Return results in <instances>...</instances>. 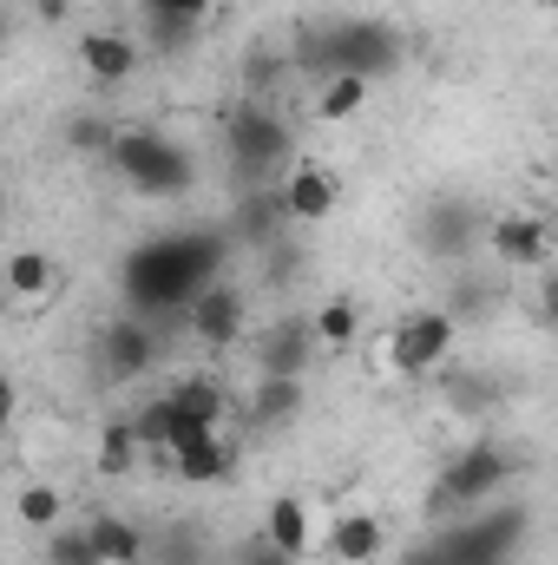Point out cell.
<instances>
[{"mask_svg": "<svg viewBox=\"0 0 558 565\" xmlns=\"http://www.w3.org/2000/svg\"><path fill=\"white\" fill-rule=\"evenodd\" d=\"M171 467H178V480L211 487V480L230 473V447H224L217 434H204V440H191V447H171Z\"/></svg>", "mask_w": 558, "mask_h": 565, "instance_id": "obj_16", "label": "cell"}, {"mask_svg": "<svg viewBox=\"0 0 558 565\" xmlns=\"http://www.w3.org/2000/svg\"><path fill=\"white\" fill-rule=\"evenodd\" d=\"M164 395H171V408H178V415H197V422H211V427L224 422V388H217L211 375H178Z\"/></svg>", "mask_w": 558, "mask_h": 565, "instance_id": "obj_19", "label": "cell"}, {"mask_svg": "<svg viewBox=\"0 0 558 565\" xmlns=\"http://www.w3.org/2000/svg\"><path fill=\"white\" fill-rule=\"evenodd\" d=\"M264 540H270L277 553H289V559H302V553H309V507H302L296 493L270 500V513H264Z\"/></svg>", "mask_w": 558, "mask_h": 565, "instance_id": "obj_15", "label": "cell"}, {"mask_svg": "<svg viewBox=\"0 0 558 565\" xmlns=\"http://www.w3.org/2000/svg\"><path fill=\"white\" fill-rule=\"evenodd\" d=\"M211 13V0H164V13H151V20H178V26H197Z\"/></svg>", "mask_w": 558, "mask_h": 565, "instance_id": "obj_27", "label": "cell"}, {"mask_svg": "<svg viewBox=\"0 0 558 565\" xmlns=\"http://www.w3.org/2000/svg\"><path fill=\"white\" fill-rule=\"evenodd\" d=\"M66 145L73 151H112V126L106 119H73L66 126Z\"/></svg>", "mask_w": 558, "mask_h": 565, "instance_id": "obj_26", "label": "cell"}, {"mask_svg": "<svg viewBox=\"0 0 558 565\" xmlns=\"http://www.w3.org/2000/svg\"><path fill=\"white\" fill-rule=\"evenodd\" d=\"M453 355V316L447 309H420L395 322V342H388V362L401 375H433L440 362Z\"/></svg>", "mask_w": 558, "mask_h": 565, "instance_id": "obj_3", "label": "cell"}, {"mask_svg": "<svg viewBox=\"0 0 558 565\" xmlns=\"http://www.w3.org/2000/svg\"><path fill=\"white\" fill-rule=\"evenodd\" d=\"M335 211V171H322V164H296L289 178H282V217H296V224H322Z\"/></svg>", "mask_w": 558, "mask_h": 565, "instance_id": "obj_8", "label": "cell"}, {"mask_svg": "<svg viewBox=\"0 0 558 565\" xmlns=\"http://www.w3.org/2000/svg\"><path fill=\"white\" fill-rule=\"evenodd\" d=\"M106 369L119 375V382H132L151 369V335H144L139 322H112L106 329Z\"/></svg>", "mask_w": 558, "mask_h": 565, "instance_id": "obj_18", "label": "cell"}, {"mask_svg": "<svg viewBox=\"0 0 558 565\" xmlns=\"http://www.w3.org/2000/svg\"><path fill=\"white\" fill-rule=\"evenodd\" d=\"M382 546H388V526H382L375 513H342L335 533H329V553H335L342 565H375Z\"/></svg>", "mask_w": 558, "mask_h": 565, "instance_id": "obj_11", "label": "cell"}, {"mask_svg": "<svg viewBox=\"0 0 558 565\" xmlns=\"http://www.w3.org/2000/svg\"><path fill=\"white\" fill-rule=\"evenodd\" d=\"M184 316H191V335H204L211 349H224V342L244 335V296H237L230 282H204V289L184 302Z\"/></svg>", "mask_w": 558, "mask_h": 565, "instance_id": "obj_7", "label": "cell"}, {"mask_svg": "<svg viewBox=\"0 0 558 565\" xmlns=\"http://www.w3.org/2000/svg\"><path fill=\"white\" fill-rule=\"evenodd\" d=\"M539 7H552V0H539Z\"/></svg>", "mask_w": 558, "mask_h": 565, "instance_id": "obj_33", "label": "cell"}, {"mask_svg": "<svg viewBox=\"0 0 558 565\" xmlns=\"http://www.w3.org/2000/svg\"><path fill=\"white\" fill-rule=\"evenodd\" d=\"M309 335H315L322 349H348V342L362 335V309H355L348 296H329V302L315 309V322H309Z\"/></svg>", "mask_w": 558, "mask_h": 565, "instance_id": "obj_21", "label": "cell"}, {"mask_svg": "<svg viewBox=\"0 0 558 565\" xmlns=\"http://www.w3.org/2000/svg\"><path fill=\"white\" fill-rule=\"evenodd\" d=\"M112 158H119V171L139 184L144 198H171L191 178V158L171 139H158V132H112Z\"/></svg>", "mask_w": 558, "mask_h": 565, "instance_id": "obj_2", "label": "cell"}, {"mask_svg": "<svg viewBox=\"0 0 558 565\" xmlns=\"http://www.w3.org/2000/svg\"><path fill=\"white\" fill-rule=\"evenodd\" d=\"M230 151L244 164H277L282 151H289V132H282L277 119H264V113H237L230 119Z\"/></svg>", "mask_w": 558, "mask_h": 565, "instance_id": "obj_13", "label": "cell"}, {"mask_svg": "<svg viewBox=\"0 0 558 565\" xmlns=\"http://www.w3.org/2000/svg\"><path fill=\"white\" fill-rule=\"evenodd\" d=\"M33 7V20H66L73 13V0H26Z\"/></svg>", "mask_w": 558, "mask_h": 565, "instance_id": "obj_29", "label": "cell"}, {"mask_svg": "<svg viewBox=\"0 0 558 565\" xmlns=\"http://www.w3.org/2000/svg\"><path fill=\"white\" fill-rule=\"evenodd\" d=\"M395 60H401V40H395L382 20H348V26L322 46V66H329V73H362V79L388 73Z\"/></svg>", "mask_w": 558, "mask_h": 565, "instance_id": "obj_4", "label": "cell"}, {"mask_svg": "<svg viewBox=\"0 0 558 565\" xmlns=\"http://www.w3.org/2000/svg\"><path fill=\"white\" fill-rule=\"evenodd\" d=\"M362 106H368V79H362V73H322V93H315V119L342 126V119H355Z\"/></svg>", "mask_w": 558, "mask_h": 565, "instance_id": "obj_17", "label": "cell"}, {"mask_svg": "<svg viewBox=\"0 0 558 565\" xmlns=\"http://www.w3.org/2000/svg\"><path fill=\"white\" fill-rule=\"evenodd\" d=\"M0 211H7V191H0Z\"/></svg>", "mask_w": 558, "mask_h": 565, "instance_id": "obj_32", "label": "cell"}, {"mask_svg": "<svg viewBox=\"0 0 558 565\" xmlns=\"http://www.w3.org/2000/svg\"><path fill=\"white\" fill-rule=\"evenodd\" d=\"M139 7H151V13H164V0H139Z\"/></svg>", "mask_w": 558, "mask_h": 565, "instance_id": "obj_31", "label": "cell"}, {"mask_svg": "<svg viewBox=\"0 0 558 565\" xmlns=\"http://www.w3.org/2000/svg\"><path fill=\"white\" fill-rule=\"evenodd\" d=\"M79 66H86L99 86H119V79L139 73V46H132L126 33H86V40H79Z\"/></svg>", "mask_w": 558, "mask_h": 565, "instance_id": "obj_10", "label": "cell"}, {"mask_svg": "<svg viewBox=\"0 0 558 565\" xmlns=\"http://www.w3.org/2000/svg\"><path fill=\"white\" fill-rule=\"evenodd\" d=\"M171 422H178V408H171V395H158V402H144L139 415H132V434H139V447H151V454H164V440H171Z\"/></svg>", "mask_w": 558, "mask_h": 565, "instance_id": "obj_24", "label": "cell"}, {"mask_svg": "<svg viewBox=\"0 0 558 565\" xmlns=\"http://www.w3.org/2000/svg\"><path fill=\"white\" fill-rule=\"evenodd\" d=\"M7 427H13V382L0 375V434H7Z\"/></svg>", "mask_w": 558, "mask_h": 565, "instance_id": "obj_30", "label": "cell"}, {"mask_svg": "<svg viewBox=\"0 0 558 565\" xmlns=\"http://www.w3.org/2000/svg\"><path fill=\"white\" fill-rule=\"evenodd\" d=\"M60 302V264L46 250H13L7 257V309L13 316H40Z\"/></svg>", "mask_w": 558, "mask_h": 565, "instance_id": "obj_6", "label": "cell"}, {"mask_svg": "<svg viewBox=\"0 0 558 565\" xmlns=\"http://www.w3.org/2000/svg\"><path fill=\"white\" fill-rule=\"evenodd\" d=\"M237 565H296V559H289V553H277L270 540H250V546L237 553Z\"/></svg>", "mask_w": 558, "mask_h": 565, "instance_id": "obj_28", "label": "cell"}, {"mask_svg": "<svg viewBox=\"0 0 558 565\" xmlns=\"http://www.w3.org/2000/svg\"><path fill=\"white\" fill-rule=\"evenodd\" d=\"M296 408H302V382H289V375H264V388L250 395V415L264 427L296 422Z\"/></svg>", "mask_w": 558, "mask_h": 565, "instance_id": "obj_23", "label": "cell"}, {"mask_svg": "<svg viewBox=\"0 0 558 565\" xmlns=\"http://www.w3.org/2000/svg\"><path fill=\"white\" fill-rule=\"evenodd\" d=\"M79 533H86V546H93V559H99V565H139V553H144L139 526H132V520H119V513H93Z\"/></svg>", "mask_w": 558, "mask_h": 565, "instance_id": "obj_12", "label": "cell"}, {"mask_svg": "<svg viewBox=\"0 0 558 565\" xmlns=\"http://www.w3.org/2000/svg\"><path fill=\"white\" fill-rule=\"evenodd\" d=\"M309 355H315L309 322H282V329H270V335H264V375H289V382H302Z\"/></svg>", "mask_w": 558, "mask_h": 565, "instance_id": "obj_14", "label": "cell"}, {"mask_svg": "<svg viewBox=\"0 0 558 565\" xmlns=\"http://www.w3.org/2000/svg\"><path fill=\"white\" fill-rule=\"evenodd\" d=\"M217 264H224V244L217 237H178V244H151L132 257L126 270V289L139 309H184L204 282H217Z\"/></svg>", "mask_w": 558, "mask_h": 565, "instance_id": "obj_1", "label": "cell"}, {"mask_svg": "<svg viewBox=\"0 0 558 565\" xmlns=\"http://www.w3.org/2000/svg\"><path fill=\"white\" fill-rule=\"evenodd\" d=\"M506 473H513V460H506L500 447H466V454H460V460L440 473L433 513H447V507H473V500L500 493V487H506Z\"/></svg>", "mask_w": 558, "mask_h": 565, "instance_id": "obj_5", "label": "cell"}, {"mask_svg": "<svg viewBox=\"0 0 558 565\" xmlns=\"http://www.w3.org/2000/svg\"><path fill=\"white\" fill-rule=\"evenodd\" d=\"M139 434H132V422H106V434H99V454H93V467L106 473V480H126L132 467H139Z\"/></svg>", "mask_w": 558, "mask_h": 565, "instance_id": "obj_20", "label": "cell"}, {"mask_svg": "<svg viewBox=\"0 0 558 565\" xmlns=\"http://www.w3.org/2000/svg\"><path fill=\"white\" fill-rule=\"evenodd\" d=\"M60 513H66V493H60V487H46V480H33V487H20V493H13V520H20V526H33V533H53V526H60Z\"/></svg>", "mask_w": 558, "mask_h": 565, "instance_id": "obj_22", "label": "cell"}, {"mask_svg": "<svg viewBox=\"0 0 558 565\" xmlns=\"http://www.w3.org/2000/svg\"><path fill=\"white\" fill-rule=\"evenodd\" d=\"M46 565H99L93 559V546H86V533H46Z\"/></svg>", "mask_w": 558, "mask_h": 565, "instance_id": "obj_25", "label": "cell"}, {"mask_svg": "<svg viewBox=\"0 0 558 565\" xmlns=\"http://www.w3.org/2000/svg\"><path fill=\"white\" fill-rule=\"evenodd\" d=\"M493 257L500 264H546L552 257V224L546 217H500L493 224Z\"/></svg>", "mask_w": 558, "mask_h": 565, "instance_id": "obj_9", "label": "cell"}]
</instances>
